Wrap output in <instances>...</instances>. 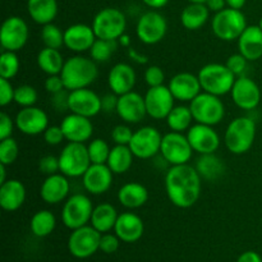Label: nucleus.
<instances>
[{
	"mask_svg": "<svg viewBox=\"0 0 262 262\" xmlns=\"http://www.w3.org/2000/svg\"><path fill=\"white\" fill-rule=\"evenodd\" d=\"M68 95H69V92L67 94L66 90L61 92H59V94L53 95V100H51V104H53V106L55 107L56 110H59V112L68 110Z\"/></svg>",
	"mask_w": 262,
	"mask_h": 262,
	"instance_id": "4d7b16f0",
	"label": "nucleus"
},
{
	"mask_svg": "<svg viewBox=\"0 0 262 262\" xmlns=\"http://www.w3.org/2000/svg\"><path fill=\"white\" fill-rule=\"evenodd\" d=\"M136 82V71L128 63H117L107 74V86L118 96L133 91Z\"/></svg>",
	"mask_w": 262,
	"mask_h": 262,
	"instance_id": "a878e982",
	"label": "nucleus"
},
{
	"mask_svg": "<svg viewBox=\"0 0 262 262\" xmlns=\"http://www.w3.org/2000/svg\"><path fill=\"white\" fill-rule=\"evenodd\" d=\"M59 158L60 173L68 178H79L91 165L89 150L84 143L68 142L61 150Z\"/></svg>",
	"mask_w": 262,
	"mask_h": 262,
	"instance_id": "1a4fd4ad",
	"label": "nucleus"
},
{
	"mask_svg": "<svg viewBox=\"0 0 262 262\" xmlns=\"http://www.w3.org/2000/svg\"><path fill=\"white\" fill-rule=\"evenodd\" d=\"M247 26V19L242 10L229 7L215 13L211 19L212 32L222 41L238 40Z\"/></svg>",
	"mask_w": 262,
	"mask_h": 262,
	"instance_id": "39448f33",
	"label": "nucleus"
},
{
	"mask_svg": "<svg viewBox=\"0 0 262 262\" xmlns=\"http://www.w3.org/2000/svg\"><path fill=\"white\" fill-rule=\"evenodd\" d=\"M60 127L68 142L86 143L87 141L91 140L94 135V124L91 122V118L74 114V113L64 117Z\"/></svg>",
	"mask_w": 262,
	"mask_h": 262,
	"instance_id": "4be33fe9",
	"label": "nucleus"
},
{
	"mask_svg": "<svg viewBox=\"0 0 262 262\" xmlns=\"http://www.w3.org/2000/svg\"><path fill=\"white\" fill-rule=\"evenodd\" d=\"M256 140V123L250 117H238L228 124L225 146L234 155L248 152Z\"/></svg>",
	"mask_w": 262,
	"mask_h": 262,
	"instance_id": "7ed1b4c3",
	"label": "nucleus"
},
{
	"mask_svg": "<svg viewBox=\"0 0 262 262\" xmlns=\"http://www.w3.org/2000/svg\"><path fill=\"white\" fill-rule=\"evenodd\" d=\"M118 41L113 40H101V38H96L92 48L90 49V58L94 59L96 63H105L109 60L113 56V54L117 51Z\"/></svg>",
	"mask_w": 262,
	"mask_h": 262,
	"instance_id": "58836bf2",
	"label": "nucleus"
},
{
	"mask_svg": "<svg viewBox=\"0 0 262 262\" xmlns=\"http://www.w3.org/2000/svg\"><path fill=\"white\" fill-rule=\"evenodd\" d=\"M117 114L123 122L128 124H137L142 122L143 118L147 115L145 104V96L136 91L120 95L118 97Z\"/></svg>",
	"mask_w": 262,
	"mask_h": 262,
	"instance_id": "aec40b11",
	"label": "nucleus"
},
{
	"mask_svg": "<svg viewBox=\"0 0 262 262\" xmlns=\"http://www.w3.org/2000/svg\"><path fill=\"white\" fill-rule=\"evenodd\" d=\"M161 141H163V135L155 127L145 125V127L135 130L128 146L135 158L146 160V159L154 158L160 152Z\"/></svg>",
	"mask_w": 262,
	"mask_h": 262,
	"instance_id": "4468645a",
	"label": "nucleus"
},
{
	"mask_svg": "<svg viewBox=\"0 0 262 262\" xmlns=\"http://www.w3.org/2000/svg\"><path fill=\"white\" fill-rule=\"evenodd\" d=\"M237 262H262V257L255 251H246L237 258Z\"/></svg>",
	"mask_w": 262,
	"mask_h": 262,
	"instance_id": "13d9d810",
	"label": "nucleus"
},
{
	"mask_svg": "<svg viewBox=\"0 0 262 262\" xmlns=\"http://www.w3.org/2000/svg\"><path fill=\"white\" fill-rule=\"evenodd\" d=\"M199 79L202 91L216 96L230 94L237 77L232 73L227 64L210 63L202 67L199 72Z\"/></svg>",
	"mask_w": 262,
	"mask_h": 262,
	"instance_id": "20e7f679",
	"label": "nucleus"
},
{
	"mask_svg": "<svg viewBox=\"0 0 262 262\" xmlns=\"http://www.w3.org/2000/svg\"><path fill=\"white\" fill-rule=\"evenodd\" d=\"M193 152V148L184 133L170 130L163 136L160 154L164 161H166L170 166L188 164Z\"/></svg>",
	"mask_w": 262,
	"mask_h": 262,
	"instance_id": "9d476101",
	"label": "nucleus"
},
{
	"mask_svg": "<svg viewBox=\"0 0 262 262\" xmlns=\"http://www.w3.org/2000/svg\"><path fill=\"white\" fill-rule=\"evenodd\" d=\"M45 90L51 95H55L64 91V90H66V86H64L63 78H61L60 74L48 76V78L45 79Z\"/></svg>",
	"mask_w": 262,
	"mask_h": 262,
	"instance_id": "5fc2aeb1",
	"label": "nucleus"
},
{
	"mask_svg": "<svg viewBox=\"0 0 262 262\" xmlns=\"http://www.w3.org/2000/svg\"><path fill=\"white\" fill-rule=\"evenodd\" d=\"M174 101H176V99H174L173 94L165 84L158 87H150L145 94L147 115L156 120L166 119L169 113L176 106Z\"/></svg>",
	"mask_w": 262,
	"mask_h": 262,
	"instance_id": "2eb2a0df",
	"label": "nucleus"
},
{
	"mask_svg": "<svg viewBox=\"0 0 262 262\" xmlns=\"http://www.w3.org/2000/svg\"><path fill=\"white\" fill-rule=\"evenodd\" d=\"M28 37H30V30L23 18L12 15L3 22L0 30V45L3 50L18 53L25 48Z\"/></svg>",
	"mask_w": 262,
	"mask_h": 262,
	"instance_id": "ddd939ff",
	"label": "nucleus"
},
{
	"mask_svg": "<svg viewBox=\"0 0 262 262\" xmlns=\"http://www.w3.org/2000/svg\"><path fill=\"white\" fill-rule=\"evenodd\" d=\"M142 2H143V4L147 5L148 8L156 10V9H161V8L165 7V5L169 3V0H142Z\"/></svg>",
	"mask_w": 262,
	"mask_h": 262,
	"instance_id": "680f3d73",
	"label": "nucleus"
},
{
	"mask_svg": "<svg viewBox=\"0 0 262 262\" xmlns=\"http://www.w3.org/2000/svg\"><path fill=\"white\" fill-rule=\"evenodd\" d=\"M27 12L35 23L45 26L53 23L58 15L56 0H27Z\"/></svg>",
	"mask_w": 262,
	"mask_h": 262,
	"instance_id": "7c9ffc66",
	"label": "nucleus"
},
{
	"mask_svg": "<svg viewBox=\"0 0 262 262\" xmlns=\"http://www.w3.org/2000/svg\"><path fill=\"white\" fill-rule=\"evenodd\" d=\"M258 26H260V28L262 30V18L260 19V22H258Z\"/></svg>",
	"mask_w": 262,
	"mask_h": 262,
	"instance_id": "774afa93",
	"label": "nucleus"
},
{
	"mask_svg": "<svg viewBox=\"0 0 262 262\" xmlns=\"http://www.w3.org/2000/svg\"><path fill=\"white\" fill-rule=\"evenodd\" d=\"M7 181V165L0 164V184Z\"/></svg>",
	"mask_w": 262,
	"mask_h": 262,
	"instance_id": "69168bd1",
	"label": "nucleus"
},
{
	"mask_svg": "<svg viewBox=\"0 0 262 262\" xmlns=\"http://www.w3.org/2000/svg\"><path fill=\"white\" fill-rule=\"evenodd\" d=\"M92 211L94 205L90 197L83 193H74L64 202L61 209V222L68 229H78L90 224Z\"/></svg>",
	"mask_w": 262,
	"mask_h": 262,
	"instance_id": "6e6552de",
	"label": "nucleus"
},
{
	"mask_svg": "<svg viewBox=\"0 0 262 262\" xmlns=\"http://www.w3.org/2000/svg\"><path fill=\"white\" fill-rule=\"evenodd\" d=\"M15 89L10 83L9 79L0 78V106H7L14 101Z\"/></svg>",
	"mask_w": 262,
	"mask_h": 262,
	"instance_id": "603ef678",
	"label": "nucleus"
},
{
	"mask_svg": "<svg viewBox=\"0 0 262 262\" xmlns=\"http://www.w3.org/2000/svg\"><path fill=\"white\" fill-rule=\"evenodd\" d=\"M206 7L209 8L210 12H222L223 9H225V5H227V0H206Z\"/></svg>",
	"mask_w": 262,
	"mask_h": 262,
	"instance_id": "bf43d9fd",
	"label": "nucleus"
},
{
	"mask_svg": "<svg viewBox=\"0 0 262 262\" xmlns=\"http://www.w3.org/2000/svg\"><path fill=\"white\" fill-rule=\"evenodd\" d=\"M233 102L242 110H255L261 102V89L250 77H237L230 91Z\"/></svg>",
	"mask_w": 262,
	"mask_h": 262,
	"instance_id": "f3484780",
	"label": "nucleus"
},
{
	"mask_svg": "<svg viewBox=\"0 0 262 262\" xmlns=\"http://www.w3.org/2000/svg\"><path fill=\"white\" fill-rule=\"evenodd\" d=\"M36 61H37L38 68L48 76L60 74L63 71L64 63H66L60 50L51 48L41 49L37 54Z\"/></svg>",
	"mask_w": 262,
	"mask_h": 262,
	"instance_id": "72a5a7b5",
	"label": "nucleus"
},
{
	"mask_svg": "<svg viewBox=\"0 0 262 262\" xmlns=\"http://www.w3.org/2000/svg\"><path fill=\"white\" fill-rule=\"evenodd\" d=\"M247 0H227V5L233 9H239L242 10V8L245 7Z\"/></svg>",
	"mask_w": 262,
	"mask_h": 262,
	"instance_id": "e2e57ef3",
	"label": "nucleus"
},
{
	"mask_svg": "<svg viewBox=\"0 0 262 262\" xmlns=\"http://www.w3.org/2000/svg\"><path fill=\"white\" fill-rule=\"evenodd\" d=\"M118 95H115L114 92L112 94H107L105 96L101 97L102 102V112L105 113H112L117 112V105H118Z\"/></svg>",
	"mask_w": 262,
	"mask_h": 262,
	"instance_id": "6e6d98bb",
	"label": "nucleus"
},
{
	"mask_svg": "<svg viewBox=\"0 0 262 262\" xmlns=\"http://www.w3.org/2000/svg\"><path fill=\"white\" fill-rule=\"evenodd\" d=\"M56 227V217L50 210H40L31 217L30 228L35 237L45 238L54 232Z\"/></svg>",
	"mask_w": 262,
	"mask_h": 262,
	"instance_id": "e433bc0d",
	"label": "nucleus"
},
{
	"mask_svg": "<svg viewBox=\"0 0 262 262\" xmlns=\"http://www.w3.org/2000/svg\"><path fill=\"white\" fill-rule=\"evenodd\" d=\"M168 32V22L161 13L148 10L138 18L136 35L145 45H156L164 40Z\"/></svg>",
	"mask_w": 262,
	"mask_h": 262,
	"instance_id": "f8f14e48",
	"label": "nucleus"
},
{
	"mask_svg": "<svg viewBox=\"0 0 262 262\" xmlns=\"http://www.w3.org/2000/svg\"><path fill=\"white\" fill-rule=\"evenodd\" d=\"M210 18V10L202 3H189L181 13V23L186 30L197 31L204 27Z\"/></svg>",
	"mask_w": 262,
	"mask_h": 262,
	"instance_id": "473e14b6",
	"label": "nucleus"
},
{
	"mask_svg": "<svg viewBox=\"0 0 262 262\" xmlns=\"http://www.w3.org/2000/svg\"><path fill=\"white\" fill-rule=\"evenodd\" d=\"M225 64H227L228 68L232 71V73L234 74L235 77H241L245 76V72L248 66V60L242 55V54L238 53L230 55L229 58L227 59V63Z\"/></svg>",
	"mask_w": 262,
	"mask_h": 262,
	"instance_id": "49530a36",
	"label": "nucleus"
},
{
	"mask_svg": "<svg viewBox=\"0 0 262 262\" xmlns=\"http://www.w3.org/2000/svg\"><path fill=\"white\" fill-rule=\"evenodd\" d=\"M19 156V146L13 137L0 140V164L9 166Z\"/></svg>",
	"mask_w": 262,
	"mask_h": 262,
	"instance_id": "37998d69",
	"label": "nucleus"
},
{
	"mask_svg": "<svg viewBox=\"0 0 262 262\" xmlns=\"http://www.w3.org/2000/svg\"><path fill=\"white\" fill-rule=\"evenodd\" d=\"M43 140L49 146H58L66 140L60 125H49L48 129L42 133Z\"/></svg>",
	"mask_w": 262,
	"mask_h": 262,
	"instance_id": "3c124183",
	"label": "nucleus"
},
{
	"mask_svg": "<svg viewBox=\"0 0 262 262\" xmlns=\"http://www.w3.org/2000/svg\"><path fill=\"white\" fill-rule=\"evenodd\" d=\"M92 28L97 38L118 41L124 35L127 18L118 8H104L95 15Z\"/></svg>",
	"mask_w": 262,
	"mask_h": 262,
	"instance_id": "423d86ee",
	"label": "nucleus"
},
{
	"mask_svg": "<svg viewBox=\"0 0 262 262\" xmlns=\"http://www.w3.org/2000/svg\"><path fill=\"white\" fill-rule=\"evenodd\" d=\"M145 232L143 220L135 212H123L118 216L114 227V233L122 242L135 243L142 238Z\"/></svg>",
	"mask_w": 262,
	"mask_h": 262,
	"instance_id": "bb28decb",
	"label": "nucleus"
},
{
	"mask_svg": "<svg viewBox=\"0 0 262 262\" xmlns=\"http://www.w3.org/2000/svg\"><path fill=\"white\" fill-rule=\"evenodd\" d=\"M114 173L106 164H91L86 173L82 176L83 188L94 196L106 193L113 184Z\"/></svg>",
	"mask_w": 262,
	"mask_h": 262,
	"instance_id": "412c9836",
	"label": "nucleus"
},
{
	"mask_svg": "<svg viewBox=\"0 0 262 262\" xmlns=\"http://www.w3.org/2000/svg\"><path fill=\"white\" fill-rule=\"evenodd\" d=\"M192 115L196 123L206 125H216L222 123L225 117V105L220 100V96L201 92L189 102Z\"/></svg>",
	"mask_w": 262,
	"mask_h": 262,
	"instance_id": "0eeeda50",
	"label": "nucleus"
},
{
	"mask_svg": "<svg viewBox=\"0 0 262 262\" xmlns=\"http://www.w3.org/2000/svg\"><path fill=\"white\" fill-rule=\"evenodd\" d=\"M71 192V183L68 177L63 173L48 176L40 187V197L45 204L58 205L66 201Z\"/></svg>",
	"mask_w": 262,
	"mask_h": 262,
	"instance_id": "393cba45",
	"label": "nucleus"
},
{
	"mask_svg": "<svg viewBox=\"0 0 262 262\" xmlns=\"http://www.w3.org/2000/svg\"><path fill=\"white\" fill-rule=\"evenodd\" d=\"M133 130L125 124H118L112 130V140L115 145H129L133 137Z\"/></svg>",
	"mask_w": 262,
	"mask_h": 262,
	"instance_id": "a18cd8bd",
	"label": "nucleus"
},
{
	"mask_svg": "<svg viewBox=\"0 0 262 262\" xmlns=\"http://www.w3.org/2000/svg\"><path fill=\"white\" fill-rule=\"evenodd\" d=\"M168 87L174 99L181 102H191L202 91L199 76L189 72H181L171 77Z\"/></svg>",
	"mask_w": 262,
	"mask_h": 262,
	"instance_id": "b1692460",
	"label": "nucleus"
},
{
	"mask_svg": "<svg viewBox=\"0 0 262 262\" xmlns=\"http://www.w3.org/2000/svg\"><path fill=\"white\" fill-rule=\"evenodd\" d=\"M101 233L91 224L72 230L68 238V251L76 258H89L100 251Z\"/></svg>",
	"mask_w": 262,
	"mask_h": 262,
	"instance_id": "9b49d317",
	"label": "nucleus"
},
{
	"mask_svg": "<svg viewBox=\"0 0 262 262\" xmlns=\"http://www.w3.org/2000/svg\"><path fill=\"white\" fill-rule=\"evenodd\" d=\"M187 138L194 152L200 155L215 154L220 146V137L212 125L196 123L187 130Z\"/></svg>",
	"mask_w": 262,
	"mask_h": 262,
	"instance_id": "a211bd4d",
	"label": "nucleus"
},
{
	"mask_svg": "<svg viewBox=\"0 0 262 262\" xmlns=\"http://www.w3.org/2000/svg\"><path fill=\"white\" fill-rule=\"evenodd\" d=\"M15 128L26 136H38L49 127V117L36 106L22 107L15 115Z\"/></svg>",
	"mask_w": 262,
	"mask_h": 262,
	"instance_id": "6ab92c4d",
	"label": "nucleus"
},
{
	"mask_svg": "<svg viewBox=\"0 0 262 262\" xmlns=\"http://www.w3.org/2000/svg\"><path fill=\"white\" fill-rule=\"evenodd\" d=\"M238 49L248 61H256L262 58V30L260 26H247L238 38Z\"/></svg>",
	"mask_w": 262,
	"mask_h": 262,
	"instance_id": "c85d7f7f",
	"label": "nucleus"
},
{
	"mask_svg": "<svg viewBox=\"0 0 262 262\" xmlns=\"http://www.w3.org/2000/svg\"><path fill=\"white\" fill-rule=\"evenodd\" d=\"M41 40L45 48L60 49L64 46V31L54 23H48L41 28Z\"/></svg>",
	"mask_w": 262,
	"mask_h": 262,
	"instance_id": "a19ab883",
	"label": "nucleus"
},
{
	"mask_svg": "<svg viewBox=\"0 0 262 262\" xmlns=\"http://www.w3.org/2000/svg\"><path fill=\"white\" fill-rule=\"evenodd\" d=\"M38 170L46 177L51 174L60 173V165H59V158L54 155H46L38 160Z\"/></svg>",
	"mask_w": 262,
	"mask_h": 262,
	"instance_id": "09e8293b",
	"label": "nucleus"
},
{
	"mask_svg": "<svg viewBox=\"0 0 262 262\" xmlns=\"http://www.w3.org/2000/svg\"><path fill=\"white\" fill-rule=\"evenodd\" d=\"M68 110L74 114L94 118L102 112L101 97L89 87L69 91Z\"/></svg>",
	"mask_w": 262,
	"mask_h": 262,
	"instance_id": "dca6fc26",
	"label": "nucleus"
},
{
	"mask_svg": "<svg viewBox=\"0 0 262 262\" xmlns=\"http://www.w3.org/2000/svg\"><path fill=\"white\" fill-rule=\"evenodd\" d=\"M96 38L92 26L84 23H76L64 31V46L76 54L90 51Z\"/></svg>",
	"mask_w": 262,
	"mask_h": 262,
	"instance_id": "5701e85b",
	"label": "nucleus"
},
{
	"mask_svg": "<svg viewBox=\"0 0 262 262\" xmlns=\"http://www.w3.org/2000/svg\"><path fill=\"white\" fill-rule=\"evenodd\" d=\"M128 56H129L133 61H136V63H138V64L147 63V58H146L143 54L138 53V51L133 48H128Z\"/></svg>",
	"mask_w": 262,
	"mask_h": 262,
	"instance_id": "052dcab7",
	"label": "nucleus"
},
{
	"mask_svg": "<svg viewBox=\"0 0 262 262\" xmlns=\"http://www.w3.org/2000/svg\"><path fill=\"white\" fill-rule=\"evenodd\" d=\"M37 99V91L35 87L30 86V84H20L14 91V102L20 107L35 106Z\"/></svg>",
	"mask_w": 262,
	"mask_h": 262,
	"instance_id": "c03bdc74",
	"label": "nucleus"
},
{
	"mask_svg": "<svg viewBox=\"0 0 262 262\" xmlns=\"http://www.w3.org/2000/svg\"><path fill=\"white\" fill-rule=\"evenodd\" d=\"M118 216H119V214H118L117 209L112 204H109V202H102V204H99L97 206L94 207L90 224L97 232L104 234V233H109L112 230H114Z\"/></svg>",
	"mask_w": 262,
	"mask_h": 262,
	"instance_id": "2f4dec72",
	"label": "nucleus"
},
{
	"mask_svg": "<svg viewBox=\"0 0 262 262\" xmlns=\"http://www.w3.org/2000/svg\"><path fill=\"white\" fill-rule=\"evenodd\" d=\"M15 122L10 118V115L2 112V114H0V140H5V138L12 137Z\"/></svg>",
	"mask_w": 262,
	"mask_h": 262,
	"instance_id": "864d4df0",
	"label": "nucleus"
},
{
	"mask_svg": "<svg viewBox=\"0 0 262 262\" xmlns=\"http://www.w3.org/2000/svg\"><path fill=\"white\" fill-rule=\"evenodd\" d=\"M87 150H89L91 164H106L112 147L107 145L106 141L101 138H95L89 142Z\"/></svg>",
	"mask_w": 262,
	"mask_h": 262,
	"instance_id": "79ce46f5",
	"label": "nucleus"
},
{
	"mask_svg": "<svg viewBox=\"0 0 262 262\" xmlns=\"http://www.w3.org/2000/svg\"><path fill=\"white\" fill-rule=\"evenodd\" d=\"M26 201V187L18 179H8L0 184V206L4 211L13 212L23 206Z\"/></svg>",
	"mask_w": 262,
	"mask_h": 262,
	"instance_id": "cd10ccee",
	"label": "nucleus"
},
{
	"mask_svg": "<svg viewBox=\"0 0 262 262\" xmlns=\"http://www.w3.org/2000/svg\"><path fill=\"white\" fill-rule=\"evenodd\" d=\"M122 241L118 238V235L112 234V233H104L101 234V241H100V251H102L106 255H112L115 253L119 248V245Z\"/></svg>",
	"mask_w": 262,
	"mask_h": 262,
	"instance_id": "8fccbe9b",
	"label": "nucleus"
},
{
	"mask_svg": "<svg viewBox=\"0 0 262 262\" xmlns=\"http://www.w3.org/2000/svg\"><path fill=\"white\" fill-rule=\"evenodd\" d=\"M193 120V115H192L189 105L188 106L178 105V106H174L173 110L166 117V124L170 130L183 133L184 130H188L191 128Z\"/></svg>",
	"mask_w": 262,
	"mask_h": 262,
	"instance_id": "4c0bfd02",
	"label": "nucleus"
},
{
	"mask_svg": "<svg viewBox=\"0 0 262 262\" xmlns=\"http://www.w3.org/2000/svg\"><path fill=\"white\" fill-rule=\"evenodd\" d=\"M145 81L148 87L163 86L165 82V73L159 66H150L145 71Z\"/></svg>",
	"mask_w": 262,
	"mask_h": 262,
	"instance_id": "de8ad7c7",
	"label": "nucleus"
},
{
	"mask_svg": "<svg viewBox=\"0 0 262 262\" xmlns=\"http://www.w3.org/2000/svg\"><path fill=\"white\" fill-rule=\"evenodd\" d=\"M20 68V61L17 53L3 50L0 55V78L12 79L18 74Z\"/></svg>",
	"mask_w": 262,
	"mask_h": 262,
	"instance_id": "ea45409f",
	"label": "nucleus"
},
{
	"mask_svg": "<svg viewBox=\"0 0 262 262\" xmlns=\"http://www.w3.org/2000/svg\"><path fill=\"white\" fill-rule=\"evenodd\" d=\"M196 169L204 179L215 181L223 176L225 165L222 159L217 158L215 154H207V155L200 156L196 164Z\"/></svg>",
	"mask_w": 262,
	"mask_h": 262,
	"instance_id": "c9c22d12",
	"label": "nucleus"
},
{
	"mask_svg": "<svg viewBox=\"0 0 262 262\" xmlns=\"http://www.w3.org/2000/svg\"><path fill=\"white\" fill-rule=\"evenodd\" d=\"M118 42H119V45L124 46V48H130V37L128 35H125V33L118 40Z\"/></svg>",
	"mask_w": 262,
	"mask_h": 262,
	"instance_id": "0e129e2a",
	"label": "nucleus"
},
{
	"mask_svg": "<svg viewBox=\"0 0 262 262\" xmlns=\"http://www.w3.org/2000/svg\"><path fill=\"white\" fill-rule=\"evenodd\" d=\"M189 3H202V4H205L206 3V0H188Z\"/></svg>",
	"mask_w": 262,
	"mask_h": 262,
	"instance_id": "338daca9",
	"label": "nucleus"
},
{
	"mask_svg": "<svg viewBox=\"0 0 262 262\" xmlns=\"http://www.w3.org/2000/svg\"><path fill=\"white\" fill-rule=\"evenodd\" d=\"M202 177L189 164L171 165L165 174V191L169 201L179 209L194 206L201 196Z\"/></svg>",
	"mask_w": 262,
	"mask_h": 262,
	"instance_id": "f257e3e1",
	"label": "nucleus"
},
{
	"mask_svg": "<svg viewBox=\"0 0 262 262\" xmlns=\"http://www.w3.org/2000/svg\"><path fill=\"white\" fill-rule=\"evenodd\" d=\"M133 152L130 151L129 146L115 145L110 150L109 159L106 161V165L114 174H124L130 169L133 164Z\"/></svg>",
	"mask_w": 262,
	"mask_h": 262,
	"instance_id": "f704fd0d",
	"label": "nucleus"
},
{
	"mask_svg": "<svg viewBox=\"0 0 262 262\" xmlns=\"http://www.w3.org/2000/svg\"><path fill=\"white\" fill-rule=\"evenodd\" d=\"M118 202L128 210L140 209L148 200V191L138 182H129L123 184L117 194Z\"/></svg>",
	"mask_w": 262,
	"mask_h": 262,
	"instance_id": "c756f323",
	"label": "nucleus"
},
{
	"mask_svg": "<svg viewBox=\"0 0 262 262\" xmlns=\"http://www.w3.org/2000/svg\"><path fill=\"white\" fill-rule=\"evenodd\" d=\"M60 76L63 78L66 90L73 91V90L86 89L94 83L99 77V68L97 63L92 58L77 54L67 59Z\"/></svg>",
	"mask_w": 262,
	"mask_h": 262,
	"instance_id": "f03ea898",
	"label": "nucleus"
}]
</instances>
